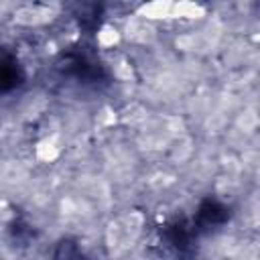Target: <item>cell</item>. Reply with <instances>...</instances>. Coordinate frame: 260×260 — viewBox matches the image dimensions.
<instances>
[{"label":"cell","instance_id":"obj_4","mask_svg":"<svg viewBox=\"0 0 260 260\" xmlns=\"http://www.w3.org/2000/svg\"><path fill=\"white\" fill-rule=\"evenodd\" d=\"M207 8L197 2H175L173 8V18H187V20H197L203 18Z\"/></svg>","mask_w":260,"mask_h":260},{"label":"cell","instance_id":"obj_2","mask_svg":"<svg viewBox=\"0 0 260 260\" xmlns=\"http://www.w3.org/2000/svg\"><path fill=\"white\" fill-rule=\"evenodd\" d=\"M173 8H175V2H169V0H154V2L140 4L138 10H136V16H140V18H144V20L173 18Z\"/></svg>","mask_w":260,"mask_h":260},{"label":"cell","instance_id":"obj_5","mask_svg":"<svg viewBox=\"0 0 260 260\" xmlns=\"http://www.w3.org/2000/svg\"><path fill=\"white\" fill-rule=\"evenodd\" d=\"M120 39H122L120 30H118L114 24H110V22L102 24L100 30H98V35H95L98 45L104 47V49H112V47H116V45L120 43Z\"/></svg>","mask_w":260,"mask_h":260},{"label":"cell","instance_id":"obj_1","mask_svg":"<svg viewBox=\"0 0 260 260\" xmlns=\"http://www.w3.org/2000/svg\"><path fill=\"white\" fill-rule=\"evenodd\" d=\"M55 16V12L49 6L43 4H32V6H20L14 12V20L20 24H45Z\"/></svg>","mask_w":260,"mask_h":260},{"label":"cell","instance_id":"obj_6","mask_svg":"<svg viewBox=\"0 0 260 260\" xmlns=\"http://www.w3.org/2000/svg\"><path fill=\"white\" fill-rule=\"evenodd\" d=\"M98 118H102V120H104L102 124L110 126V124H114V122H116V112H114V110H110V108H104V110L98 114Z\"/></svg>","mask_w":260,"mask_h":260},{"label":"cell","instance_id":"obj_3","mask_svg":"<svg viewBox=\"0 0 260 260\" xmlns=\"http://www.w3.org/2000/svg\"><path fill=\"white\" fill-rule=\"evenodd\" d=\"M35 154H37V158L43 160V162H53V160L61 154V146H59V142L55 140V136H45L43 140L37 142Z\"/></svg>","mask_w":260,"mask_h":260}]
</instances>
